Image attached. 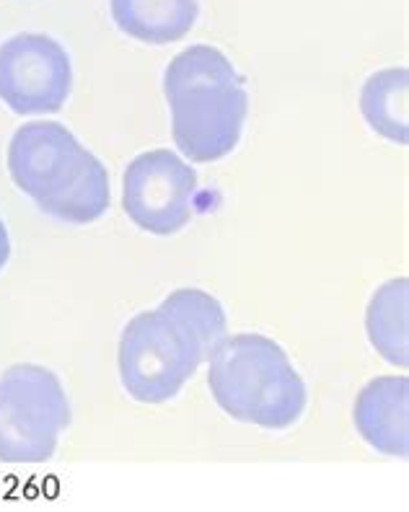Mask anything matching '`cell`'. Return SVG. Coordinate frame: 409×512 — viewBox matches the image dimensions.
<instances>
[{"mask_svg":"<svg viewBox=\"0 0 409 512\" xmlns=\"http://www.w3.org/2000/svg\"><path fill=\"white\" fill-rule=\"evenodd\" d=\"M241 78L226 55L218 47L210 44H192L184 52H179L169 63L164 73V94L171 96L189 86H202V83L215 81H236Z\"/></svg>","mask_w":409,"mask_h":512,"instance_id":"14","label":"cell"},{"mask_svg":"<svg viewBox=\"0 0 409 512\" xmlns=\"http://www.w3.org/2000/svg\"><path fill=\"white\" fill-rule=\"evenodd\" d=\"M109 200H112V192H109L107 166L89 150L81 169L70 176V182L52 197L37 202V207L45 215L63 220V223L86 225L96 223L101 215L107 213Z\"/></svg>","mask_w":409,"mask_h":512,"instance_id":"11","label":"cell"},{"mask_svg":"<svg viewBox=\"0 0 409 512\" xmlns=\"http://www.w3.org/2000/svg\"><path fill=\"white\" fill-rule=\"evenodd\" d=\"M407 88V68H389L373 73L360 91V112H363L365 122L389 143H409Z\"/></svg>","mask_w":409,"mask_h":512,"instance_id":"12","label":"cell"},{"mask_svg":"<svg viewBox=\"0 0 409 512\" xmlns=\"http://www.w3.org/2000/svg\"><path fill=\"white\" fill-rule=\"evenodd\" d=\"M166 101L171 109V135L184 158L213 163L236 150L249 114L244 78L182 88L166 96Z\"/></svg>","mask_w":409,"mask_h":512,"instance_id":"4","label":"cell"},{"mask_svg":"<svg viewBox=\"0 0 409 512\" xmlns=\"http://www.w3.org/2000/svg\"><path fill=\"white\" fill-rule=\"evenodd\" d=\"M353 422L360 438L391 458L409 456V381L404 375H381L358 394Z\"/></svg>","mask_w":409,"mask_h":512,"instance_id":"8","label":"cell"},{"mask_svg":"<svg viewBox=\"0 0 409 512\" xmlns=\"http://www.w3.org/2000/svg\"><path fill=\"white\" fill-rule=\"evenodd\" d=\"M158 308L169 311L171 316H177L184 326H189V329L195 331V337L202 342L205 355L208 357L210 352L228 337V319L226 311H223L221 306V300L213 298V295L205 293V290H174L171 295H166L164 303Z\"/></svg>","mask_w":409,"mask_h":512,"instance_id":"13","label":"cell"},{"mask_svg":"<svg viewBox=\"0 0 409 512\" xmlns=\"http://www.w3.org/2000/svg\"><path fill=\"white\" fill-rule=\"evenodd\" d=\"M407 311H409V282L407 277L384 282L373 293L368 311H365V331L373 350L389 365L409 368V339H407Z\"/></svg>","mask_w":409,"mask_h":512,"instance_id":"10","label":"cell"},{"mask_svg":"<svg viewBox=\"0 0 409 512\" xmlns=\"http://www.w3.org/2000/svg\"><path fill=\"white\" fill-rule=\"evenodd\" d=\"M70 401L52 370L21 363L0 375V461L45 463L70 427Z\"/></svg>","mask_w":409,"mask_h":512,"instance_id":"3","label":"cell"},{"mask_svg":"<svg viewBox=\"0 0 409 512\" xmlns=\"http://www.w3.org/2000/svg\"><path fill=\"white\" fill-rule=\"evenodd\" d=\"M197 171L171 150H148L130 161L122 179V210L140 231L174 236L195 215Z\"/></svg>","mask_w":409,"mask_h":512,"instance_id":"5","label":"cell"},{"mask_svg":"<svg viewBox=\"0 0 409 512\" xmlns=\"http://www.w3.org/2000/svg\"><path fill=\"white\" fill-rule=\"evenodd\" d=\"M208 360L195 331L164 308L127 321L120 337L122 386L135 401L158 406L171 401Z\"/></svg>","mask_w":409,"mask_h":512,"instance_id":"2","label":"cell"},{"mask_svg":"<svg viewBox=\"0 0 409 512\" xmlns=\"http://www.w3.org/2000/svg\"><path fill=\"white\" fill-rule=\"evenodd\" d=\"M122 34L145 44H171L187 37L200 19V0H109Z\"/></svg>","mask_w":409,"mask_h":512,"instance_id":"9","label":"cell"},{"mask_svg":"<svg viewBox=\"0 0 409 512\" xmlns=\"http://www.w3.org/2000/svg\"><path fill=\"white\" fill-rule=\"evenodd\" d=\"M89 150L60 122H26L8 145L13 184L34 202H42L70 182Z\"/></svg>","mask_w":409,"mask_h":512,"instance_id":"7","label":"cell"},{"mask_svg":"<svg viewBox=\"0 0 409 512\" xmlns=\"http://www.w3.org/2000/svg\"><path fill=\"white\" fill-rule=\"evenodd\" d=\"M8 259H11V238H8L6 223L0 220V272L8 264Z\"/></svg>","mask_w":409,"mask_h":512,"instance_id":"15","label":"cell"},{"mask_svg":"<svg viewBox=\"0 0 409 512\" xmlns=\"http://www.w3.org/2000/svg\"><path fill=\"white\" fill-rule=\"evenodd\" d=\"M70 91L73 65L57 39L24 32L0 44V101L13 114H57Z\"/></svg>","mask_w":409,"mask_h":512,"instance_id":"6","label":"cell"},{"mask_svg":"<svg viewBox=\"0 0 409 512\" xmlns=\"http://www.w3.org/2000/svg\"><path fill=\"white\" fill-rule=\"evenodd\" d=\"M205 363L210 394L228 417L265 430H288L301 419L309 391L275 339L233 334Z\"/></svg>","mask_w":409,"mask_h":512,"instance_id":"1","label":"cell"}]
</instances>
